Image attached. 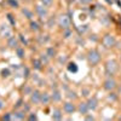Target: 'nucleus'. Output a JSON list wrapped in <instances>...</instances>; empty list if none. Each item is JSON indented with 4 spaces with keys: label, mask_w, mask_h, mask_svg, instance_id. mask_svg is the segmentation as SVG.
<instances>
[{
    "label": "nucleus",
    "mask_w": 121,
    "mask_h": 121,
    "mask_svg": "<svg viewBox=\"0 0 121 121\" xmlns=\"http://www.w3.org/2000/svg\"><path fill=\"white\" fill-rule=\"evenodd\" d=\"M100 53L97 51L96 48H92V50H88V52L86 55V59H87V63L91 65V67H96L99 62H100Z\"/></svg>",
    "instance_id": "obj_1"
},
{
    "label": "nucleus",
    "mask_w": 121,
    "mask_h": 121,
    "mask_svg": "<svg viewBox=\"0 0 121 121\" xmlns=\"http://www.w3.org/2000/svg\"><path fill=\"white\" fill-rule=\"evenodd\" d=\"M34 13L40 19H47V17L50 16V9L45 7L44 5H41L39 3V4L34 5Z\"/></svg>",
    "instance_id": "obj_2"
},
{
    "label": "nucleus",
    "mask_w": 121,
    "mask_h": 121,
    "mask_svg": "<svg viewBox=\"0 0 121 121\" xmlns=\"http://www.w3.org/2000/svg\"><path fill=\"white\" fill-rule=\"evenodd\" d=\"M104 67H105V73L109 76H114L119 72V63L115 59H108L104 64Z\"/></svg>",
    "instance_id": "obj_3"
},
{
    "label": "nucleus",
    "mask_w": 121,
    "mask_h": 121,
    "mask_svg": "<svg viewBox=\"0 0 121 121\" xmlns=\"http://www.w3.org/2000/svg\"><path fill=\"white\" fill-rule=\"evenodd\" d=\"M57 24L62 30L69 29L70 26H72V19H70V17L68 15L62 13V15H59V17L57 18Z\"/></svg>",
    "instance_id": "obj_4"
},
{
    "label": "nucleus",
    "mask_w": 121,
    "mask_h": 121,
    "mask_svg": "<svg viewBox=\"0 0 121 121\" xmlns=\"http://www.w3.org/2000/svg\"><path fill=\"white\" fill-rule=\"evenodd\" d=\"M62 109H63V113L67 115H73L74 113L78 112V105L74 103V100H67L62 104Z\"/></svg>",
    "instance_id": "obj_5"
},
{
    "label": "nucleus",
    "mask_w": 121,
    "mask_h": 121,
    "mask_svg": "<svg viewBox=\"0 0 121 121\" xmlns=\"http://www.w3.org/2000/svg\"><path fill=\"white\" fill-rule=\"evenodd\" d=\"M116 87H117V81L115 80L114 76H109L103 81V88L108 91V92H112Z\"/></svg>",
    "instance_id": "obj_6"
},
{
    "label": "nucleus",
    "mask_w": 121,
    "mask_h": 121,
    "mask_svg": "<svg viewBox=\"0 0 121 121\" xmlns=\"http://www.w3.org/2000/svg\"><path fill=\"white\" fill-rule=\"evenodd\" d=\"M40 99H41V91L39 88H34L33 92L29 95V103L32 105H40Z\"/></svg>",
    "instance_id": "obj_7"
},
{
    "label": "nucleus",
    "mask_w": 121,
    "mask_h": 121,
    "mask_svg": "<svg viewBox=\"0 0 121 121\" xmlns=\"http://www.w3.org/2000/svg\"><path fill=\"white\" fill-rule=\"evenodd\" d=\"M102 44L105 48H112L115 46L116 44V39L113 34H105L103 38H102Z\"/></svg>",
    "instance_id": "obj_8"
},
{
    "label": "nucleus",
    "mask_w": 121,
    "mask_h": 121,
    "mask_svg": "<svg viewBox=\"0 0 121 121\" xmlns=\"http://www.w3.org/2000/svg\"><path fill=\"white\" fill-rule=\"evenodd\" d=\"M12 35V28L7 23H1L0 24V38L1 39H7L9 36Z\"/></svg>",
    "instance_id": "obj_9"
},
{
    "label": "nucleus",
    "mask_w": 121,
    "mask_h": 121,
    "mask_svg": "<svg viewBox=\"0 0 121 121\" xmlns=\"http://www.w3.org/2000/svg\"><path fill=\"white\" fill-rule=\"evenodd\" d=\"M21 44H19V39H18V36H16V35H11V36H9L7 39H6V46L9 47V48H11V50H15L17 46H19Z\"/></svg>",
    "instance_id": "obj_10"
},
{
    "label": "nucleus",
    "mask_w": 121,
    "mask_h": 121,
    "mask_svg": "<svg viewBox=\"0 0 121 121\" xmlns=\"http://www.w3.org/2000/svg\"><path fill=\"white\" fill-rule=\"evenodd\" d=\"M52 103V98H51V92L48 91H44L41 92V99H40V105L47 107Z\"/></svg>",
    "instance_id": "obj_11"
},
{
    "label": "nucleus",
    "mask_w": 121,
    "mask_h": 121,
    "mask_svg": "<svg viewBox=\"0 0 121 121\" xmlns=\"http://www.w3.org/2000/svg\"><path fill=\"white\" fill-rule=\"evenodd\" d=\"M62 92L60 90L57 88V87H52V91H51V98H52V103H60L62 102Z\"/></svg>",
    "instance_id": "obj_12"
},
{
    "label": "nucleus",
    "mask_w": 121,
    "mask_h": 121,
    "mask_svg": "<svg viewBox=\"0 0 121 121\" xmlns=\"http://www.w3.org/2000/svg\"><path fill=\"white\" fill-rule=\"evenodd\" d=\"M28 27H29V30L32 33H35L36 34V33L41 32V24H40V22L36 21V19H32V21H29Z\"/></svg>",
    "instance_id": "obj_13"
},
{
    "label": "nucleus",
    "mask_w": 121,
    "mask_h": 121,
    "mask_svg": "<svg viewBox=\"0 0 121 121\" xmlns=\"http://www.w3.org/2000/svg\"><path fill=\"white\" fill-rule=\"evenodd\" d=\"M21 13L24 16L26 19H28V21H32V19H34V16H35L34 10H32L30 7H26V6L21 9Z\"/></svg>",
    "instance_id": "obj_14"
},
{
    "label": "nucleus",
    "mask_w": 121,
    "mask_h": 121,
    "mask_svg": "<svg viewBox=\"0 0 121 121\" xmlns=\"http://www.w3.org/2000/svg\"><path fill=\"white\" fill-rule=\"evenodd\" d=\"M48 41H50V35L46 34V33H40V34L36 36V43H38L40 46H45Z\"/></svg>",
    "instance_id": "obj_15"
},
{
    "label": "nucleus",
    "mask_w": 121,
    "mask_h": 121,
    "mask_svg": "<svg viewBox=\"0 0 121 121\" xmlns=\"http://www.w3.org/2000/svg\"><path fill=\"white\" fill-rule=\"evenodd\" d=\"M12 114H13V117L17 119V120H27V115H28L22 108H19V109H13Z\"/></svg>",
    "instance_id": "obj_16"
},
{
    "label": "nucleus",
    "mask_w": 121,
    "mask_h": 121,
    "mask_svg": "<svg viewBox=\"0 0 121 121\" xmlns=\"http://www.w3.org/2000/svg\"><path fill=\"white\" fill-rule=\"evenodd\" d=\"M52 119L56 121H59L63 119V109L59 107H55L52 109Z\"/></svg>",
    "instance_id": "obj_17"
},
{
    "label": "nucleus",
    "mask_w": 121,
    "mask_h": 121,
    "mask_svg": "<svg viewBox=\"0 0 121 121\" xmlns=\"http://www.w3.org/2000/svg\"><path fill=\"white\" fill-rule=\"evenodd\" d=\"M32 67H33V69L35 70V72H41V70L44 69V64H43L41 60H40L39 57L32 59Z\"/></svg>",
    "instance_id": "obj_18"
},
{
    "label": "nucleus",
    "mask_w": 121,
    "mask_h": 121,
    "mask_svg": "<svg viewBox=\"0 0 121 121\" xmlns=\"http://www.w3.org/2000/svg\"><path fill=\"white\" fill-rule=\"evenodd\" d=\"M78 105V113L81 114V115H87V113L90 112L88 109V105H87V102H80Z\"/></svg>",
    "instance_id": "obj_19"
},
{
    "label": "nucleus",
    "mask_w": 121,
    "mask_h": 121,
    "mask_svg": "<svg viewBox=\"0 0 121 121\" xmlns=\"http://www.w3.org/2000/svg\"><path fill=\"white\" fill-rule=\"evenodd\" d=\"M87 105H88V109L90 110L95 112V110L98 108V99H97V97H95V96L90 97L88 100H87Z\"/></svg>",
    "instance_id": "obj_20"
},
{
    "label": "nucleus",
    "mask_w": 121,
    "mask_h": 121,
    "mask_svg": "<svg viewBox=\"0 0 121 121\" xmlns=\"http://www.w3.org/2000/svg\"><path fill=\"white\" fill-rule=\"evenodd\" d=\"M45 53H46L50 58H51V59L57 58V56H58L57 50H56V47H53V46H47V47L45 48Z\"/></svg>",
    "instance_id": "obj_21"
},
{
    "label": "nucleus",
    "mask_w": 121,
    "mask_h": 121,
    "mask_svg": "<svg viewBox=\"0 0 121 121\" xmlns=\"http://www.w3.org/2000/svg\"><path fill=\"white\" fill-rule=\"evenodd\" d=\"M15 52H16V56H17L19 59H24V57H26V50H24V47H23L22 45L17 46V47L15 48Z\"/></svg>",
    "instance_id": "obj_22"
},
{
    "label": "nucleus",
    "mask_w": 121,
    "mask_h": 121,
    "mask_svg": "<svg viewBox=\"0 0 121 121\" xmlns=\"http://www.w3.org/2000/svg\"><path fill=\"white\" fill-rule=\"evenodd\" d=\"M33 90H34V87H32V85L26 84V85L22 87V95H23V96H28V97H29V95L33 92Z\"/></svg>",
    "instance_id": "obj_23"
},
{
    "label": "nucleus",
    "mask_w": 121,
    "mask_h": 121,
    "mask_svg": "<svg viewBox=\"0 0 121 121\" xmlns=\"http://www.w3.org/2000/svg\"><path fill=\"white\" fill-rule=\"evenodd\" d=\"M39 58H40V60L43 62V64H44V65H47V64L50 63V60H51V58H50V57L45 53V51H44V52H41V53L39 55Z\"/></svg>",
    "instance_id": "obj_24"
},
{
    "label": "nucleus",
    "mask_w": 121,
    "mask_h": 121,
    "mask_svg": "<svg viewBox=\"0 0 121 121\" xmlns=\"http://www.w3.org/2000/svg\"><path fill=\"white\" fill-rule=\"evenodd\" d=\"M39 3L47 9H51L55 5V0H39Z\"/></svg>",
    "instance_id": "obj_25"
},
{
    "label": "nucleus",
    "mask_w": 121,
    "mask_h": 121,
    "mask_svg": "<svg viewBox=\"0 0 121 121\" xmlns=\"http://www.w3.org/2000/svg\"><path fill=\"white\" fill-rule=\"evenodd\" d=\"M65 96H67V98H68L69 100H75V99H78V93L75 92V91H73V90H69Z\"/></svg>",
    "instance_id": "obj_26"
},
{
    "label": "nucleus",
    "mask_w": 121,
    "mask_h": 121,
    "mask_svg": "<svg viewBox=\"0 0 121 121\" xmlns=\"http://www.w3.org/2000/svg\"><path fill=\"white\" fill-rule=\"evenodd\" d=\"M56 23H57V19L55 18V16L47 17V27H48V28H52Z\"/></svg>",
    "instance_id": "obj_27"
},
{
    "label": "nucleus",
    "mask_w": 121,
    "mask_h": 121,
    "mask_svg": "<svg viewBox=\"0 0 121 121\" xmlns=\"http://www.w3.org/2000/svg\"><path fill=\"white\" fill-rule=\"evenodd\" d=\"M27 120H28V121H36V120H38V115H36V113L29 112L28 115H27Z\"/></svg>",
    "instance_id": "obj_28"
},
{
    "label": "nucleus",
    "mask_w": 121,
    "mask_h": 121,
    "mask_svg": "<svg viewBox=\"0 0 121 121\" xmlns=\"http://www.w3.org/2000/svg\"><path fill=\"white\" fill-rule=\"evenodd\" d=\"M57 59H58V62H59L60 64H65V63H68V56H65V55L57 56Z\"/></svg>",
    "instance_id": "obj_29"
},
{
    "label": "nucleus",
    "mask_w": 121,
    "mask_h": 121,
    "mask_svg": "<svg viewBox=\"0 0 121 121\" xmlns=\"http://www.w3.org/2000/svg\"><path fill=\"white\" fill-rule=\"evenodd\" d=\"M12 119H15L12 113H5V114L1 116V120H5V121H10V120H12Z\"/></svg>",
    "instance_id": "obj_30"
},
{
    "label": "nucleus",
    "mask_w": 121,
    "mask_h": 121,
    "mask_svg": "<svg viewBox=\"0 0 121 121\" xmlns=\"http://www.w3.org/2000/svg\"><path fill=\"white\" fill-rule=\"evenodd\" d=\"M68 70H69V72H76V70H78L76 64H75V63H72V62H69V63H68Z\"/></svg>",
    "instance_id": "obj_31"
},
{
    "label": "nucleus",
    "mask_w": 121,
    "mask_h": 121,
    "mask_svg": "<svg viewBox=\"0 0 121 121\" xmlns=\"http://www.w3.org/2000/svg\"><path fill=\"white\" fill-rule=\"evenodd\" d=\"M70 35H72V29H64L63 30V38L64 39H68V38H70Z\"/></svg>",
    "instance_id": "obj_32"
},
{
    "label": "nucleus",
    "mask_w": 121,
    "mask_h": 121,
    "mask_svg": "<svg viewBox=\"0 0 121 121\" xmlns=\"http://www.w3.org/2000/svg\"><path fill=\"white\" fill-rule=\"evenodd\" d=\"M23 104H24L23 99H18L17 102H16V104H15V107H13V109H19V108H22Z\"/></svg>",
    "instance_id": "obj_33"
},
{
    "label": "nucleus",
    "mask_w": 121,
    "mask_h": 121,
    "mask_svg": "<svg viewBox=\"0 0 121 121\" xmlns=\"http://www.w3.org/2000/svg\"><path fill=\"white\" fill-rule=\"evenodd\" d=\"M7 3L11 5V7L12 9H17V7H19V5H18V1H16V0H7Z\"/></svg>",
    "instance_id": "obj_34"
},
{
    "label": "nucleus",
    "mask_w": 121,
    "mask_h": 121,
    "mask_svg": "<svg viewBox=\"0 0 121 121\" xmlns=\"http://www.w3.org/2000/svg\"><path fill=\"white\" fill-rule=\"evenodd\" d=\"M108 99H109V100H112V102H115V100L117 99V96H116V93H114L113 91H112V92H110V95L108 96Z\"/></svg>",
    "instance_id": "obj_35"
},
{
    "label": "nucleus",
    "mask_w": 121,
    "mask_h": 121,
    "mask_svg": "<svg viewBox=\"0 0 121 121\" xmlns=\"http://www.w3.org/2000/svg\"><path fill=\"white\" fill-rule=\"evenodd\" d=\"M30 107H32V104H30V103H24V104H23V107H22V109H23L24 112L28 114V113L30 112Z\"/></svg>",
    "instance_id": "obj_36"
},
{
    "label": "nucleus",
    "mask_w": 121,
    "mask_h": 121,
    "mask_svg": "<svg viewBox=\"0 0 121 121\" xmlns=\"http://www.w3.org/2000/svg\"><path fill=\"white\" fill-rule=\"evenodd\" d=\"M5 107H6V103H5V100L0 97V112H1V110H4L5 109Z\"/></svg>",
    "instance_id": "obj_37"
},
{
    "label": "nucleus",
    "mask_w": 121,
    "mask_h": 121,
    "mask_svg": "<svg viewBox=\"0 0 121 121\" xmlns=\"http://www.w3.org/2000/svg\"><path fill=\"white\" fill-rule=\"evenodd\" d=\"M81 92H82V96H84V97H87L88 93H90V90H88V88H82Z\"/></svg>",
    "instance_id": "obj_38"
},
{
    "label": "nucleus",
    "mask_w": 121,
    "mask_h": 121,
    "mask_svg": "<svg viewBox=\"0 0 121 121\" xmlns=\"http://www.w3.org/2000/svg\"><path fill=\"white\" fill-rule=\"evenodd\" d=\"M7 19H9V21H11V24H15L16 23V21L12 18V15L11 13H7Z\"/></svg>",
    "instance_id": "obj_39"
},
{
    "label": "nucleus",
    "mask_w": 121,
    "mask_h": 121,
    "mask_svg": "<svg viewBox=\"0 0 121 121\" xmlns=\"http://www.w3.org/2000/svg\"><path fill=\"white\" fill-rule=\"evenodd\" d=\"M92 0H79V3L81 4V5H88Z\"/></svg>",
    "instance_id": "obj_40"
},
{
    "label": "nucleus",
    "mask_w": 121,
    "mask_h": 121,
    "mask_svg": "<svg viewBox=\"0 0 121 121\" xmlns=\"http://www.w3.org/2000/svg\"><path fill=\"white\" fill-rule=\"evenodd\" d=\"M1 74H3V78H7V76H9V74H10L9 69H6V70H3V72H1Z\"/></svg>",
    "instance_id": "obj_41"
},
{
    "label": "nucleus",
    "mask_w": 121,
    "mask_h": 121,
    "mask_svg": "<svg viewBox=\"0 0 121 121\" xmlns=\"http://www.w3.org/2000/svg\"><path fill=\"white\" fill-rule=\"evenodd\" d=\"M86 119H87V120H93V119H95V117H93V116H87V117H86Z\"/></svg>",
    "instance_id": "obj_42"
},
{
    "label": "nucleus",
    "mask_w": 121,
    "mask_h": 121,
    "mask_svg": "<svg viewBox=\"0 0 121 121\" xmlns=\"http://www.w3.org/2000/svg\"><path fill=\"white\" fill-rule=\"evenodd\" d=\"M29 1H34V0H29Z\"/></svg>",
    "instance_id": "obj_43"
},
{
    "label": "nucleus",
    "mask_w": 121,
    "mask_h": 121,
    "mask_svg": "<svg viewBox=\"0 0 121 121\" xmlns=\"http://www.w3.org/2000/svg\"><path fill=\"white\" fill-rule=\"evenodd\" d=\"M120 59H121V55H120Z\"/></svg>",
    "instance_id": "obj_44"
}]
</instances>
